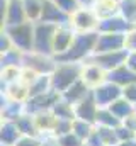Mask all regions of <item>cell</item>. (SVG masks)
<instances>
[{"label": "cell", "mask_w": 136, "mask_h": 146, "mask_svg": "<svg viewBox=\"0 0 136 146\" xmlns=\"http://www.w3.org/2000/svg\"><path fill=\"white\" fill-rule=\"evenodd\" d=\"M56 60L55 56H46L41 53H24V65L22 68H31L33 72H36L37 75H51L56 68Z\"/></svg>", "instance_id": "cell-6"}, {"label": "cell", "mask_w": 136, "mask_h": 146, "mask_svg": "<svg viewBox=\"0 0 136 146\" xmlns=\"http://www.w3.org/2000/svg\"><path fill=\"white\" fill-rule=\"evenodd\" d=\"M24 22H27V14H26L22 0H7L5 2V12L2 15V27L19 26Z\"/></svg>", "instance_id": "cell-10"}, {"label": "cell", "mask_w": 136, "mask_h": 146, "mask_svg": "<svg viewBox=\"0 0 136 146\" xmlns=\"http://www.w3.org/2000/svg\"><path fill=\"white\" fill-rule=\"evenodd\" d=\"M85 143H87L89 146H105L104 145V141H102V138L99 136V133H97V129L90 134V138H89Z\"/></svg>", "instance_id": "cell-42"}, {"label": "cell", "mask_w": 136, "mask_h": 146, "mask_svg": "<svg viewBox=\"0 0 136 146\" xmlns=\"http://www.w3.org/2000/svg\"><path fill=\"white\" fill-rule=\"evenodd\" d=\"M119 14L136 26V0H119Z\"/></svg>", "instance_id": "cell-32"}, {"label": "cell", "mask_w": 136, "mask_h": 146, "mask_svg": "<svg viewBox=\"0 0 136 146\" xmlns=\"http://www.w3.org/2000/svg\"><path fill=\"white\" fill-rule=\"evenodd\" d=\"M43 146H60V145H58V141H44Z\"/></svg>", "instance_id": "cell-47"}, {"label": "cell", "mask_w": 136, "mask_h": 146, "mask_svg": "<svg viewBox=\"0 0 136 146\" xmlns=\"http://www.w3.org/2000/svg\"><path fill=\"white\" fill-rule=\"evenodd\" d=\"M123 97H124L126 100H129L131 104H135L136 102V82L126 85V87L123 88Z\"/></svg>", "instance_id": "cell-38"}, {"label": "cell", "mask_w": 136, "mask_h": 146, "mask_svg": "<svg viewBox=\"0 0 136 146\" xmlns=\"http://www.w3.org/2000/svg\"><path fill=\"white\" fill-rule=\"evenodd\" d=\"M117 146H136V138H133V139H128V141H121Z\"/></svg>", "instance_id": "cell-46"}, {"label": "cell", "mask_w": 136, "mask_h": 146, "mask_svg": "<svg viewBox=\"0 0 136 146\" xmlns=\"http://www.w3.org/2000/svg\"><path fill=\"white\" fill-rule=\"evenodd\" d=\"M97 37H99V31L77 33L73 37V42L70 44L67 51L55 56L56 63H83L94 54Z\"/></svg>", "instance_id": "cell-1"}, {"label": "cell", "mask_w": 136, "mask_h": 146, "mask_svg": "<svg viewBox=\"0 0 136 146\" xmlns=\"http://www.w3.org/2000/svg\"><path fill=\"white\" fill-rule=\"evenodd\" d=\"M49 90H53L51 88V75H37L29 83V99L41 95V94H46Z\"/></svg>", "instance_id": "cell-23"}, {"label": "cell", "mask_w": 136, "mask_h": 146, "mask_svg": "<svg viewBox=\"0 0 136 146\" xmlns=\"http://www.w3.org/2000/svg\"><path fill=\"white\" fill-rule=\"evenodd\" d=\"M34 119H36V124L39 127V131H53V127L56 124V115L51 110L39 112V114L34 115Z\"/></svg>", "instance_id": "cell-31"}, {"label": "cell", "mask_w": 136, "mask_h": 146, "mask_svg": "<svg viewBox=\"0 0 136 146\" xmlns=\"http://www.w3.org/2000/svg\"><path fill=\"white\" fill-rule=\"evenodd\" d=\"M75 34H77V31L73 29L71 24H63V26H58V27H56L55 39H53V51H55V56L67 51L68 48H70V44L73 42Z\"/></svg>", "instance_id": "cell-15"}, {"label": "cell", "mask_w": 136, "mask_h": 146, "mask_svg": "<svg viewBox=\"0 0 136 146\" xmlns=\"http://www.w3.org/2000/svg\"><path fill=\"white\" fill-rule=\"evenodd\" d=\"M135 27H136L135 24H131L129 21H126L121 14H116V15L101 19L99 26H97V31L99 33H121V34H128Z\"/></svg>", "instance_id": "cell-13"}, {"label": "cell", "mask_w": 136, "mask_h": 146, "mask_svg": "<svg viewBox=\"0 0 136 146\" xmlns=\"http://www.w3.org/2000/svg\"><path fill=\"white\" fill-rule=\"evenodd\" d=\"M105 80H109V82H112V83H116V85H119V87L124 88L126 85L136 82V73L133 72V70H129L126 65H121V66H117V68L107 72Z\"/></svg>", "instance_id": "cell-18"}, {"label": "cell", "mask_w": 136, "mask_h": 146, "mask_svg": "<svg viewBox=\"0 0 136 146\" xmlns=\"http://www.w3.org/2000/svg\"><path fill=\"white\" fill-rule=\"evenodd\" d=\"M126 49L136 51V27L126 34Z\"/></svg>", "instance_id": "cell-41"}, {"label": "cell", "mask_w": 136, "mask_h": 146, "mask_svg": "<svg viewBox=\"0 0 136 146\" xmlns=\"http://www.w3.org/2000/svg\"><path fill=\"white\" fill-rule=\"evenodd\" d=\"M126 49V34L121 33H99L94 54L109 53V51H119Z\"/></svg>", "instance_id": "cell-11"}, {"label": "cell", "mask_w": 136, "mask_h": 146, "mask_svg": "<svg viewBox=\"0 0 136 146\" xmlns=\"http://www.w3.org/2000/svg\"><path fill=\"white\" fill-rule=\"evenodd\" d=\"M9 37L14 42V48L21 49L22 53H31L34 51V22L27 21L19 26H10V27H2Z\"/></svg>", "instance_id": "cell-3"}, {"label": "cell", "mask_w": 136, "mask_h": 146, "mask_svg": "<svg viewBox=\"0 0 136 146\" xmlns=\"http://www.w3.org/2000/svg\"><path fill=\"white\" fill-rule=\"evenodd\" d=\"M12 48H14L12 39L9 37V34H7L5 31H2V34H0V51L5 53V51H10Z\"/></svg>", "instance_id": "cell-40"}, {"label": "cell", "mask_w": 136, "mask_h": 146, "mask_svg": "<svg viewBox=\"0 0 136 146\" xmlns=\"http://www.w3.org/2000/svg\"><path fill=\"white\" fill-rule=\"evenodd\" d=\"M78 2H80L82 7H94L97 0H78Z\"/></svg>", "instance_id": "cell-45"}, {"label": "cell", "mask_w": 136, "mask_h": 146, "mask_svg": "<svg viewBox=\"0 0 136 146\" xmlns=\"http://www.w3.org/2000/svg\"><path fill=\"white\" fill-rule=\"evenodd\" d=\"M22 138V133L19 131L15 121H3L0 126V143L2 146H14Z\"/></svg>", "instance_id": "cell-19"}, {"label": "cell", "mask_w": 136, "mask_h": 146, "mask_svg": "<svg viewBox=\"0 0 136 146\" xmlns=\"http://www.w3.org/2000/svg\"><path fill=\"white\" fill-rule=\"evenodd\" d=\"M73 107H75V117H77V119H82V121H87V122H90V124H95L99 106H97V102H95L92 92H90L83 100H80L78 104H75Z\"/></svg>", "instance_id": "cell-14"}, {"label": "cell", "mask_w": 136, "mask_h": 146, "mask_svg": "<svg viewBox=\"0 0 136 146\" xmlns=\"http://www.w3.org/2000/svg\"><path fill=\"white\" fill-rule=\"evenodd\" d=\"M99 15L94 10V7H80L75 14H71V26L77 33H89L97 31L99 26Z\"/></svg>", "instance_id": "cell-5"}, {"label": "cell", "mask_w": 136, "mask_h": 146, "mask_svg": "<svg viewBox=\"0 0 136 146\" xmlns=\"http://www.w3.org/2000/svg\"><path fill=\"white\" fill-rule=\"evenodd\" d=\"M90 92H92V88L80 78V80H77L71 87H68L67 90L61 94V99H65V100L70 102L71 106H75V104H78L80 100H83Z\"/></svg>", "instance_id": "cell-17"}, {"label": "cell", "mask_w": 136, "mask_h": 146, "mask_svg": "<svg viewBox=\"0 0 136 146\" xmlns=\"http://www.w3.org/2000/svg\"><path fill=\"white\" fill-rule=\"evenodd\" d=\"M105 76H107V72L102 70L99 65L90 63V61H85V63H83L82 80H83L90 88H95L97 85H101L102 82H105Z\"/></svg>", "instance_id": "cell-16"}, {"label": "cell", "mask_w": 136, "mask_h": 146, "mask_svg": "<svg viewBox=\"0 0 136 146\" xmlns=\"http://www.w3.org/2000/svg\"><path fill=\"white\" fill-rule=\"evenodd\" d=\"M41 21L43 22H49L55 26H63L71 22V15L63 12L55 0H43V14H41Z\"/></svg>", "instance_id": "cell-12"}, {"label": "cell", "mask_w": 136, "mask_h": 146, "mask_svg": "<svg viewBox=\"0 0 136 146\" xmlns=\"http://www.w3.org/2000/svg\"><path fill=\"white\" fill-rule=\"evenodd\" d=\"M99 136L102 138L105 146H117L119 145V138L116 134V127H107V126H95Z\"/></svg>", "instance_id": "cell-33"}, {"label": "cell", "mask_w": 136, "mask_h": 146, "mask_svg": "<svg viewBox=\"0 0 136 146\" xmlns=\"http://www.w3.org/2000/svg\"><path fill=\"white\" fill-rule=\"evenodd\" d=\"M0 63H2V68H10V66L22 68V65H24V53L21 49H17V48H12L10 51L2 53Z\"/></svg>", "instance_id": "cell-26"}, {"label": "cell", "mask_w": 136, "mask_h": 146, "mask_svg": "<svg viewBox=\"0 0 136 146\" xmlns=\"http://www.w3.org/2000/svg\"><path fill=\"white\" fill-rule=\"evenodd\" d=\"M51 112L56 115V119H70V121H75L77 117H75V107L67 102L65 99H60L56 104H55V107L51 109Z\"/></svg>", "instance_id": "cell-28"}, {"label": "cell", "mask_w": 136, "mask_h": 146, "mask_svg": "<svg viewBox=\"0 0 136 146\" xmlns=\"http://www.w3.org/2000/svg\"><path fill=\"white\" fill-rule=\"evenodd\" d=\"M109 109H111V112H112L117 119H121V121H124L126 117H129L131 114H135V106H133L129 100H126L124 97H119L117 100H114V102L109 106Z\"/></svg>", "instance_id": "cell-24"}, {"label": "cell", "mask_w": 136, "mask_h": 146, "mask_svg": "<svg viewBox=\"0 0 136 146\" xmlns=\"http://www.w3.org/2000/svg\"><path fill=\"white\" fill-rule=\"evenodd\" d=\"M128 53L129 49H119V51H109V53H99V54H92L89 60L85 61H90V63H95L99 65L102 70L105 72H111L121 65L126 63V58H128ZM83 61V63H85Z\"/></svg>", "instance_id": "cell-7"}, {"label": "cell", "mask_w": 136, "mask_h": 146, "mask_svg": "<svg viewBox=\"0 0 136 146\" xmlns=\"http://www.w3.org/2000/svg\"><path fill=\"white\" fill-rule=\"evenodd\" d=\"M82 146H89V145H87V143H83V145H82Z\"/></svg>", "instance_id": "cell-49"}, {"label": "cell", "mask_w": 136, "mask_h": 146, "mask_svg": "<svg viewBox=\"0 0 136 146\" xmlns=\"http://www.w3.org/2000/svg\"><path fill=\"white\" fill-rule=\"evenodd\" d=\"M94 10L97 12L99 19L116 15L119 14V0H97L94 5Z\"/></svg>", "instance_id": "cell-25"}, {"label": "cell", "mask_w": 136, "mask_h": 146, "mask_svg": "<svg viewBox=\"0 0 136 146\" xmlns=\"http://www.w3.org/2000/svg\"><path fill=\"white\" fill-rule=\"evenodd\" d=\"M55 24L49 22H43L37 21L34 22V51L46 54V56H55L53 51V39H55V33H56Z\"/></svg>", "instance_id": "cell-4"}, {"label": "cell", "mask_w": 136, "mask_h": 146, "mask_svg": "<svg viewBox=\"0 0 136 146\" xmlns=\"http://www.w3.org/2000/svg\"><path fill=\"white\" fill-rule=\"evenodd\" d=\"M24 112H26V102L9 100V102L2 104V117H3V121H15Z\"/></svg>", "instance_id": "cell-21"}, {"label": "cell", "mask_w": 136, "mask_h": 146, "mask_svg": "<svg viewBox=\"0 0 136 146\" xmlns=\"http://www.w3.org/2000/svg\"><path fill=\"white\" fill-rule=\"evenodd\" d=\"M92 94H94V99H95L99 107H109L114 100L123 97V87L105 80L101 85H97L95 88H92Z\"/></svg>", "instance_id": "cell-9"}, {"label": "cell", "mask_w": 136, "mask_h": 146, "mask_svg": "<svg viewBox=\"0 0 136 146\" xmlns=\"http://www.w3.org/2000/svg\"><path fill=\"white\" fill-rule=\"evenodd\" d=\"M133 106H135V112H136V102H135V104H133Z\"/></svg>", "instance_id": "cell-48"}, {"label": "cell", "mask_w": 136, "mask_h": 146, "mask_svg": "<svg viewBox=\"0 0 136 146\" xmlns=\"http://www.w3.org/2000/svg\"><path fill=\"white\" fill-rule=\"evenodd\" d=\"M116 134H117V138H119V143H121V141H128V139L136 138L135 131H131V129H129V127H126L124 124H121V126H117V127H116Z\"/></svg>", "instance_id": "cell-37"}, {"label": "cell", "mask_w": 136, "mask_h": 146, "mask_svg": "<svg viewBox=\"0 0 136 146\" xmlns=\"http://www.w3.org/2000/svg\"><path fill=\"white\" fill-rule=\"evenodd\" d=\"M14 146H43L37 136H22Z\"/></svg>", "instance_id": "cell-39"}, {"label": "cell", "mask_w": 136, "mask_h": 146, "mask_svg": "<svg viewBox=\"0 0 136 146\" xmlns=\"http://www.w3.org/2000/svg\"><path fill=\"white\" fill-rule=\"evenodd\" d=\"M15 124H17L19 131L22 133V136H37L39 134V127L36 124L34 115L27 114V112H24L22 115H19L15 119Z\"/></svg>", "instance_id": "cell-20"}, {"label": "cell", "mask_w": 136, "mask_h": 146, "mask_svg": "<svg viewBox=\"0 0 136 146\" xmlns=\"http://www.w3.org/2000/svg\"><path fill=\"white\" fill-rule=\"evenodd\" d=\"M71 131L82 139V141H87L90 138V134L95 131V124H90L87 121H82V119H75L73 121V127Z\"/></svg>", "instance_id": "cell-29"}, {"label": "cell", "mask_w": 136, "mask_h": 146, "mask_svg": "<svg viewBox=\"0 0 136 146\" xmlns=\"http://www.w3.org/2000/svg\"><path fill=\"white\" fill-rule=\"evenodd\" d=\"M26 14H27V21L37 22L41 21V14H43V0H22Z\"/></svg>", "instance_id": "cell-30"}, {"label": "cell", "mask_w": 136, "mask_h": 146, "mask_svg": "<svg viewBox=\"0 0 136 146\" xmlns=\"http://www.w3.org/2000/svg\"><path fill=\"white\" fill-rule=\"evenodd\" d=\"M123 124H124L126 127H129L131 131H135L136 133V112L135 114H131L129 117H126V119L123 121Z\"/></svg>", "instance_id": "cell-44"}, {"label": "cell", "mask_w": 136, "mask_h": 146, "mask_svg": "<svg viewBox=\"0 0 136 146\" xmlns=\"http://www.w3.org/2000/svg\"><path fill=\"white\" fill-rule=\"evenodd\" d=\"M5 94L10 97V100H21L26 102L29 99V85H26L24 82H14L5 85Z\"/></svg>", "instance_id": "cell-22"}, {"label": "cell", "mask_w": 136, "mask_h": 146, "mask_svg": "<svg viewBox=\"0 0 136 146\" xmlns=\"http://www.w3.org/2000/svg\"><path fill=\"white\" fill-rule=\"evenodd\" d=\"M129 70H133L136 73V51H129L128 53V58H126V63H124Z\"/></svg>", "instance_id": "cell-43"}, {"label": "cell", "mask_w": 136, "mask_h": 146, "mask_svg": "<svg viewBox=\"0 0 136 146\" xmlns=\"http://www.w3.org/2000/svg\"><path fill=\"white\" fill-rule=\"evenodd\" d=\"M123 121L117 119L109 107H99L97 110V119H95V126H107V127H117L121 126Z\"/></svg>", "instance_id": "cell-27"}, {"label": "cell", "mask_w": 136, "mask_h": 146, "mask_svg": "<svg viewBox=\"0 0 136 146\" xmlns=\"http://www.w3.org/2000/svg\"><path fill=\"white\" fill-rule=\"evenodd\" d=\"M61 99V94L55 92V90H49L46 94H41V95H36L26 100V112L36 115L39 112H46V110H51L55 107V104Z\"/></svg>", "instance_id": "cell-8"}, {"label": "cell", "mask_w": 136, "mask_h": 146, "mask_svg": "<svg viewBox=\"0 0 136 146\" xmlns=\"http://www.w3.org/2000/svg\"><path fill=\"white\" fill-rule=\"evenodd\" d=\"M55 3L63 10V12H67V14H75L82 5H80V2L78 0H55Z\"/></svg>", "instance_id": "cell-36"}, {"label": "cell", "mask_w": 136, "mask_h": 146, "mask_svg": "<svg viewBox=\"0 0 136 146\" xmlns=\"http://www.w3.org/2000/svg\"><path fill=\"white\" fill-rule=\"evenodd\" d=\"M56 141H58V145L60 146H82L85 141H82L73 131L71 133H68V134H63V136H60V138H56Z\"/></svg>", "instance_id": "cell-35"}, {"label": "cell", "mask_w": 136, "mask_h": 146, "mask_svg": "<svg viewBox=\"0 0 136 146\" xmlns=\"http://www.w3.org/2000/svg\"><path fill=\"white\" fill-rule=\"evenodd\" d=\"M83 63H58L51 73V88L58 94H63L77 80L82 78Z\"/></svg>", "instance_id": "cell-2"}, {"label": "cell", "mask_w": 136, "mask_h": 146, "mask_svg": "<svg viewBox=\"0 0 136 146\" xmlns=\"http://www.w3.org/2000/svg\"><path fill=\"white\" fill-rule=\"evenodd\" d=\"M71 127H73V121H70V119H56V124L53 127V134L56 138H60L63 134L71 133Z\"/></svg>", "instance_id": "cell-34"}]
</instances>
